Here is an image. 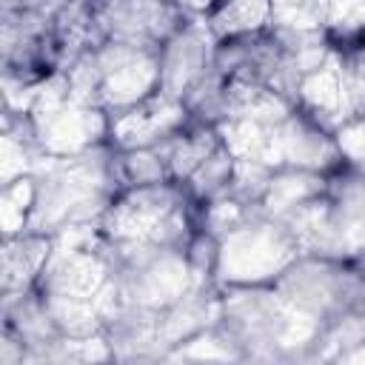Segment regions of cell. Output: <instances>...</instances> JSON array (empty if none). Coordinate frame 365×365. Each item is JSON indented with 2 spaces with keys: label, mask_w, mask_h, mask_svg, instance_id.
I'll list each match as a JSON object with an SVG mask.
<instances>
[{
  "label": "cell",
  "mask_w": 365,
  "mask_h": 365,
  "mask_svg": "<svg viewBox=\"0 0 365 365\" xmlns=\"http://www.w3.org/2000/svg\"><path fill=\"white\" fill-rule=\"evenodd\" d=\"M71 0H0V9H26V11H37L43 17H57Z\"/></svg>",
  "instance_id": "29"
},
{
  "label": "cell",
  "mask_w": 365,
  "mask_h": 365,
  "mask_svg": "<svg viewBox=\"0 0 365 365\" xmlns=\"http://www.w3.org/2000/svg\"><path fill=\"white\" fill-rule=\"evenodd\" d=\"M257 160L271 165L274 171L277 168H305V171L331 174L342 165L334 134L325 131L317 120H311L299 108H294L285 120L265 128Z\"/></svg>",
  "instance_id": "11"
},
{
  "label": "cell",
  "mask_w": 365,
  "mask_h": 365,
  "mask_svg": "<svg viewBox=\"0 0 365 365\" xmlns=\"http://www.w3.org/2000/svg\"><path fill=\"white\" fill-rule=\"evenodd\" d=\"M234 154L228 151V145L222 143L211 157H205L202 163H200V168L185 180V182H180L182 188H185V194L197 202V205H202V202H208V200H217V197H222V194H228V185H231V174H234Z\"/></svg>",
  "instance_id": "21"
},
{
  "label": "cell",
  "mask_w": 365,
  "mask_h": 365,
  "mask_svg": "<svg viewBox=\"0 0 365 365\" xmlns=\"http://www.w3.org/2000/svg\"><path fill=\"white\" fill-rule=\"evenodd\" d=\"M66 77L71 100L117 114L160 91V48L106 40L77 57Z\"/></svg>",
  "instance_id": "5"
},
{
  "label": "cell",
  "mask_w": 365,
  "mask_h": 365,
  "mask_svg": "<svg viewBox=\"0 0 365 365\" xmlns=\"http://www.w3.org/2000/svg\"><path fill=\"white\" fill-rule=\"evenodd\" d=\"M108 242L120 245H171L185 248L200 231L197 202L174 180L128 185L117 191L97 222Z\"/></svg>",
  "instance_id": "4"
},
{
  "label": "cell",
  "mask_w": 365,
  "mask_h": 365,
  "mask_svg": "<svg viewBox=\"0 0 365 365\" xmlns=\"http://www.w3.org/2000/svg\"><path fill=\"white\" fill-rule=\"evenodd\" d=\"M165 359H182V362H245L237 342L217 325H208L205 331L188 336L177 348L165 354Z\"/></svg>",
  "instance_id": "22"
},
{
  "label": "cell",
  "mask_w": 365,
  "mask_h": 365,
  "mask_svg": "<svg viewBox=\"0 0 365 365\" xmlns=\"http://www.w3.org/2000/svg\"><path fill=\"white\" fill-rule=\"evenodd\" d=\"M282 222L291 231L299 248V257H345L336 217H334V208L325 191L297 205L294 211H288Z\"/></svg>",
  "instance_id": "17"
},
{
  "label": "cell",
  "mask_w": 365,
  "mask_h": 365,
  "mask_svg": "<svg viewBox=\"0 0 365 365\" xmlns=\"http://www.w3.org/2000/svg\"><path fill=\"white\" fill-rule=\"evenodd\" d=\"M365 34V0H328V40Z\"/></svg>",
  "instance_id": "28"
},
{
  "label": "cell",
  "mask_w": 365,
  "mask_h": 365,
  "mask_svg": "<svg viewBox=\"0 0 365 365\" xmlns=\"http://www.w3.org/2000/svg\"><path fill=\"white\" fill-rule=\"evenodd\" d=\"M220 328L237 342L245 362L311 359L325 331L319 319L291 305L274 285H225Z\"/></svg>",
  "instance_id": "3"
},
{
  "label": "cell",
  "mask_w": 365,
  "mask_h": 365,
  "mask_svg": "<svg viewBox=\"0 0 365 365\" xmlns=\"http://www.w3.org/2000/svg\"><path fill=\"white\" fill-rule=\"evenodd\" d=\"M220 145H222V137H220L217 125L191 120L185 128H180L177 134H171L168 140H163L157 145V151L165 160L168 177L174 182H185L200 168V163L205 157H211Z\"/></svg>",
  "instance_id": "18"
},
{
  "label": "cell",
  "mask_w": 365,
  "mask_h": 365,
  "mask_svg": "<svg viewBox=\"0 0 365 365\" xmlns=\"http://www.w3.org/2000/svg\"><path fill=\"white\" fill-rule=\"evenodd\" d=\"M114 165H117V180L123 188L128 185H151L171 180L163 154L157 145L151 148H131V151H117L114 148Z\"/></svg>",
  "instance_id": "23"
},
{
  "label": "cell",
  "mask_w": 365,
  "mask_h": 365,
  "mask_svg": "<svg viewBox=\"0 0 365 365\" xmlns=\"http://www.w3.org/2000/svg\"><path fill=\"white\" fill-rule=\"evenodd\" d=\"M34 288L57 328L68 336L103 334L123 305L117 274L97 225L54 234L48 262Z\"/></svg>",
  "instance_id": "1"
},
{
  "label": "cell",
  "mask_w": 365,
  "mask_h": 365,
  "mask_svg": "<svg viewBox=\"0 0 365 365\" xmlns=\"http://www.w3.org/2000/svg\"><path fill=\"white\" fill-rule=\"evenodd\" d=\"M217 37L205 14H191L160 46V91L185 100L188 91L214 68Z\"/></svg>",
  "instance_id": "12"
},
{
  "label": "cell",
  "mask_w": 365,
  "mask_h": 365,
  "mask_svg": "<svg viewBox=\"0 0 365 365\" xmlns=\"http://www.w3.org/2000/svg\"><path fill=\"white\" fill-rule=\"evenodd\" d=\"M271 26L294 31H328V0H271Z\"/></svg>",
  "instance_id": "24"
},
{
  "label": "cell",
  "mask_w": 365,
  "mask_h": 365,
  "mask_svg": "<svg viewBox=\"0 0 365 365\" xmlns=\"http://www.w3.org/2000/svg\"><path fill=\"white\" fill-rule=\"evenodd\" d=\"M274 288L322 325L365 314V259L297 257Z\"/></svg>",
  "instance_id": "6"
},
{
  "label": "cell",
  "mask_w": 365,
  "mask_h": 365,
  "mask_svg": "<svg viewBox=\"0 0 365 365\" xmlns=\"http://www.w3.org/2000/svg\"><path fill=\"white\" fill-rule=\"evenodd\" d=\"M325 194L336 217L345 257L365 259V174L339 165L328 174Z\"/></svg>",
  "instance_id": "16"
},
{
  "label": "cell",
  "mask_w": 365,
  "mask_h": 365,
  "mask_svg": "<svg viewBox=\"0 0 365 365\" xmlns=\"http://www.w3.org/2000/svg\"><path fill=\"white\" fill-rule=\"evenodd\" d=\"M34 208V177H20L0 191V228L6 234H20L29 228Z\"/></svg>",
  "instance_id": "25"
},
{
  "label": "cell",
  "mask_w": 365,
  "mask_h": 365,
  "mask_svg": "<svg viewBox=\"0 0 365 365\" xmlns=\"http://www.w3.org/2000/svg\"><path fill=\"white\" fill-rule=\"evenodd\" d=\"M108 145L117 151H131V148H151L185 128L194 117L188 114L185 103L165 94L154 91L151 97L140 100L131 108H123L117 114H108Z\"/></svg>",
  "instance_id": "13"
},
{
  "label": "cell",
  "mask_w": 365,
  "mask_h": 365,
  "mask_svg": "<svg viewBox=\"0 0 365 365\" xmlns=\"http://www.w3.org/2000/svg\"><path fill=\"white\" fill-rule=\"evenodd\" d=\"M334 143L342 157V165L365 174V114L345 120L334 131Z\"/></svg>",
  "instance_id": "27"
},
{
  "label": "cell",
  "mask_w": 365,
  "mask_h": 365,
  "mask_svg": "<svg viewBox=\"0 0 365 365\" xmlns=\"http://www.w3.org/2000/svg\"><path fill=\"white\" fill-rule=\"evenodd\" d=\"M274 177V168L259 163V160H248V157H237L234 160V174H231V185H228V197L245 202V205H259L268 182ZM262 208V205H259Z\"/></svg>",
  "instance_id": "26"
},
{
  "label": "cell",
  "mask_w": 365,
  "mask_h": 365,
  "mask_svg": "<svg viewBox=\"0 0 365 365\" xmlns=\"http://www.w3.org/2000/svg\"><path fill=\"white\" fill-rule=\"evenodd\" d=\"M29 120L46 157H74L108 143V111L71 100L66 71L40 80Z\"/></svg>",
  "instance_id": "9"
},
{
  "label": "cell",
  "mask_w": 365,
  "mask_h": 365,
  "mask_svg": "<svg viewBox=\"0 0 365 365\" xmlns=\"http://www.w3.org/2000/svg\"><path fill=\"white\" fill-rule=\"evenodd\" d=\"M31 177L34 208L29 231L51 237L66 228L97 225L117 191H123L108 143L74 157H43Z\"/></svg>",
  "instance_id": "2"
},
{
  "label": "cell",
  "mask_w": 365,
  "mask_h": 365,
  "mask_svg": "<svg viewBox=\"0 0 365 365\" xmlns=\"http://www.w3.org/2000/svg\"><path fill=\"white\" fill-rule=\"evenodd\" d=\"M294 103L299 111H305L311 120H317L331 134L345 120L354 117L348 97H345V86H342V74H339V57H336L334 46H331V54L322 66L302 74Z\"/></svg>",
  "instance_id": "14"
},
{
  "label": "cell",
  "mask_w": 365,
  "mask_h": 365,
  "mask_svg": "<svg viewBox=\"0 0 365 365\" xmlns=\"http://www.w3.org/2000/svg\"><path fill=\"white\" fill-rule=\"evenodd\" d=\"M299 257V248L282 220L257 211L242 225L217 240V285H274Z\"/></svg>",
  "instance_id": "8"
},
{
  "label": "cell",
  "mask_w": 365,
  "mask_h": 365,
  "mask_svg": "<svg viewBox=\"0 0 365 365\" xmlns=\"http://www.w3.org/2000/svg\"><path fill=\"white\" fill-rule=\"evenodd\" d=\"M100 43L160 48L188 17L177 0H88Z\"/></svg>",
  "instance_id": "10"
},
{
  "label": "cell",
  "mask_w": 365,
  "mask_h": 365,
  "mask_svg": "<svg viewBox=\"0 0 365 365\" xmlns=\"http://www.w3.org/2000/svg\"><path fill=\"white\" fill-rule=\"evenodd\" d=\"M106 240V237H103ZM108 257L117 274L123 305L163 311L182 299L191 288L208 282L200 279L185 248L171 245H120L108 242Z\"/></svg>",
  "instance_id": "7"
},
{
  "label": "cell",
  "mask_w": 365,
  "mask_h": 365,
  "mask_svg": "<svg viewBox=\"0 0 365 365\" xmlns=\"http://www.w3.org/2000/svg\"><path fill=\"white\" fill-rule=\"evenodd\" d=\"M325 185H328V174L305 171V168H277L259 205H262V211L268 217L282 220L297 205H302L311 197L322 194Z\"/></svg>",
  "instance_id": "19"
},
{
  "label": "cell",
  "mask_w": 365,
  "mask_h": 365,
  "mask_svg": "<svg viewBox=\"0 0 365 365\" xmlns=\"http://www.w3.org/2000/svg\"><path fill=\"white\" fill-rule=\"evenodd\" d=\"M205 20L217 40L254 34L271 26V0H217Z\"/></svg>",
  "instance_id": "20"
},
{
  "label": "cell",
  "mask_w": 365,
  "mask_h": 365,
  "mask_svg": "<svg viewBox=\"0 0 365 365\" xmlns=\"http://www.w3.org/2000/svg\"><path fill=\"white\" fill-rule=\"evenodd\" d=\"M185 11H191V14H205L217 0H177Z\"/></svg>",
  "instance_id": "30"
},
{
  "label": "cell",
  "mask_w": 365,
  "mask_h": 365,
  "mask_svg": "<svg viewBox=\"0 0 365 365\" xmlns=\"http://www.w3.org/2000/svg\"><path fill=\"white\" fill-rule=\"evenodd\" d=\"M51 245V234L29 228L20 234H6L0 245V297H17L31 291L48 262Z\"/></svg>",
  "instance_id": "15"
}]
</instances>
